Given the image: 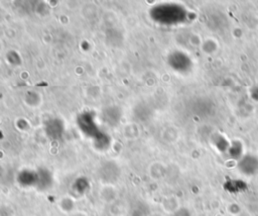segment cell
I'll list each match as a JSON object with an SVG mask.
<instances>
[{
    "mask_svg": "<svg viewBox=\"0 0 258 216\" xmlns=\"http://www.w3.org/2000/svg\"><path fill=\"white\" fill-rule=\"evenodd\" d=\"M152 13L156 20L167 24L183 22L186 18V10L180 5L176 4H165L157 6L154 11H152Z\"/></svg>",
    "mask_w": 258,
    "mask_h": 216,
    "instance_id": "obj_1",
    "label": "cell"
},
{
    "mask_svg": "<svg viewBox=\"0 0 258 216\" xmlns=\"http://www.w3.org/2000/svg\"><path fill=\"white\" fill-rule=\"evenodd\" d=\"M238 169L246 176H254L258 174V158L252 154L244 155L238 163Z\"/></svg>",
    "mask_w": 258,
    "mask_h": 216,
    "instance_id": "obj_2",
    "label": "cell"
},
{
    "mask_svg": "<svg viewBox=\"0 0 258 216\" xmlns=\"http://www.w3.org/2000/svg\"><path fill=\"white\" fill-rule=\"evenodd\" d=\"M223 188L226 192L230 194H240L248 189V185L245 181L239 180V179H228L225 181Z\"/></svg>",
    "mask_w": 258,
    "mask_h": 216,
    "instance_id": "obj_3",
    "label": "cell"
},
{
    "mask_svg": "<svg viewBox=\"0 0 258 216\" xmlns=\"http://www.w3.org/2000/svg\"><path fill=\"white\" fill-rule=\"evenodd\" d=\"M171 60L176 61V62L178 61V63L171 65L172 68H174L176 71L184 72V71H187V69H189L191 66V61L189 60V58L185 53L180 52V51L174 52L171 56Z\"/></svg>",
    "mask_w": 258,
    "mask_h": 216,
    "instance_id": "obj_4",
    "label": "cell"
},
{
    "mask_svg": "<svg viewBox=\"0 0 258 216\" xmlns=\"http://www.w3.org/2000/svg\"><path fill=\"white\" fill-rule=\"evenodd\" d=\"M173 216H191V215H190V213H189V211H188L187 209H185V208H180V209H178V210L173 214Z\"/></svg>",
    "mask_w": 258,
    "mask_h": 216,
    "instance_id": "obj_5",
    "label": "cell"
}]
</instances>
